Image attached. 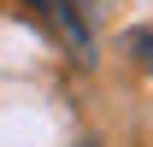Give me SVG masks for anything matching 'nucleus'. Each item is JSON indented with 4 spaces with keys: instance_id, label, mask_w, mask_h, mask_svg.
<instances>
[{
    "instance_id": "obj_1",
    "label": "nucleus",
    "mask_w": 153,
    "mask_h": 147,
    "mask_svg": "<svg viewBox=\"0 0 153 147\" xmlns=\"http://www.w3.org/2000/svg\"><path fill=\"white\" fill-rule=\"evenodd\" d=\"M30 12H36L76 59H94V30H88V6H82V0H30Z\"/></svg>"
},
{
    "instance_id": "obj_2",
    "label": "nucleus",
    "mask_w": 153,
    "mask_h": 147,
    "mask_svg": "<svg viewBox=\"0 0 153 147\" xmlns=\"http://www.w3.org/2000/svg\"><path fill=\"white\" fill-rule=\"evenodd\" d=\"M130 53H135V59L153 71V36H147V30H135V36H130Z\"/></svg>"
}]
</instances>
